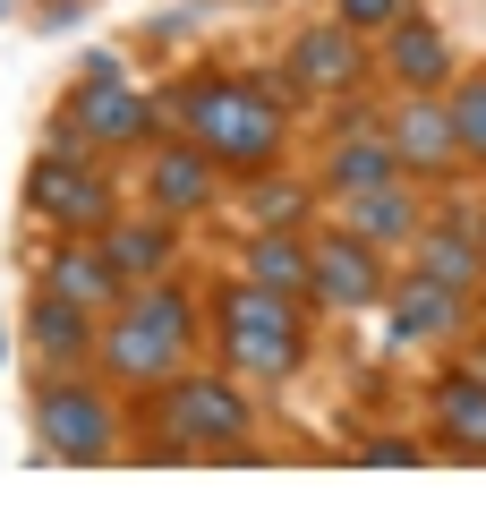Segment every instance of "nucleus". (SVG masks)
<instances>
[{
    "label": "nucleus",
    "instance_id": "f257e3e1",
    "mask_svg": "<svg viewBox=\"0 0 486 512\" xmlns=\"http://www.w3.org/2000/svg\"><path fill=\"white\" fill-rule=\"evenodd\" d=\"M188 120H197V154L231 171H265L273 146H282V111H273L265 86H214V94H188Z\"/></svg>",
    "mask_w": 486,
    "mask_h": 512
},
{
    "label": "nucleus",
    "instance_id": "f03ea898",
    "mask_svg": "<svg viewBox=\"0 0 486 512\" xmlns=\"http://www.w3.org/2000/svg\"><path fill=\"white\" fill-rule=\"evenodd\" d=\"M103 359L128 384H171L188 359V299L180 291H137V308L103 333Z\"/></svg>",
    "mask_w": 486,
    "mask_h": 512
},
{
    "label": "nucleus",
    "instance_id": "7ed1b4c3",
    "mask_svg": "<svg viewBox=\"0 0 486 512\" xmlns=\"http://www.w3.org/2000/svg\"><path fill=\"white\" fill-rule=\"evenodd\" d=\"M222 333H231V359L248 367V376H290L299 367V316H290L282 291H265V282H239V291H222Z\"/></svg>",
    "mask_w": 486,
    "mask_h": 512
},
{
    "label": "nucleus",
    "instance_id": "20e7f679",
    "mask_svg": "<svg viewBox=\"0 0 486 512\" xmlns=\"http://www.w3.org/2000/svg\"><path fill=\"white\" fill-rule=\"evenodd\" d=\"M162 427H171V444H162V453H197V444H239V427H248V402H239L231 384L188 376V384H171V393H162Z\"/></svg>",
    "mask_w": 486,
    "mask_h": 512
},
{
    "label": "nucleus",
    "instance_id": "39448f33",
    "mask_svg": "<svg viewBox=\"0 0 486 512\" xmlns=\"http://www.w3.org/2000/svg\"><path fill=\"white\" fill-rule=\"evenodd\" d=\"M35 427H43V444L69 453V461H103L111 453V402L103 393H77V384H52V393H43Z\"/></svg>",
    "mask_w": 486,
    "mask_h": 512
},
{
    "label": "nucleus",
    "instance_id": "423d86ee",
    "mask_svg": "<svg viewBox=\"0 0 486 512\" xmlns=\"http://www.w3.org/2000/svg\"><path fill=\"white\" fill-rule=\"evenodd\" d=\"M307 291L324 299V308H367V299H384V265L367 239H324V248H307Z\"/></svg>",
    "mask_w": 486,
    "mask_h": 512
},
{
    "label": "nucleus",
    "instance_id": "0eeeda50",
    "mask_svg": "<svg viewBox=\"0 0 486 512\" xmlns=\"http://www.w3.org/2000/svg\"><path fill=\"white\" fill-rule=\"evenodd\" d=\"M77 163H86V154H43V163H35V180H26L35 214H52V222H103L111 214V188L86 180Z\"/></svg>",
    "mask_w": 486,
    "mask_h": 512
},
{
    "label": "nucleus",
    "instance_id": "6e6552de",
    "mask_svg": "<svg viewBox=\"0 0 486 512\" xmlns=\"http://www.w3.org/2000/svg\"><path fill=\"white\" fill-rule=\"evenodd\" d=\"M393 163H410V171H444V163H461V137H452V111L444 103H401V120H393Z\"/></svg>",
    "mask_w": 486,
    "mask_h": 512
},
{
    "label": "nucleus",
    "instance_id": "1a4fd4ad",
    "mask_svg": "<svg viewBox=\"0 0 486 512\" xmlns=\"http://www.w3.org/2000/svg\"><path fill=\"white\" fill-rule=\"evenodd\" d=\"M69 120H77V137H94V146H128V137L145 128V94L120 86V77H94V86L77 94Z\"/></svg>",
    "mask_w": 486,
    "mask_h": 512
},
{
    "label": "nucleus",
    "instance_id": "9d476101",
    "mask_svg": "<svg viewBox=\"0 0 486 512\" xmlns=\"http://www.w3.org/2000/svg\"><path fill=\"white\" fill-rule=\"evenodd\" d=\"M290 77L316 94H342L350 77H359V43H350V26H307L299 52H290Z\"/></svg>",
    "mask_w": 486,
    "mask_h": 512
},
{
    "label": "nucleus",
    "instance_id": "9b49d317",
    "mask_svg": "<svg viewBox=\"0 0 486 512\" xmlns=\"http://www.w3.org/2000/svg\"><path fill=\"white\" fill-rule=\"evenodd\" d=\"M342 222H350V239H367V248H384V239H410V231H418V205L401 197L393 180H384V188H359Z\"/></svg>",
    "mask_w": 486,
    "mask_h": 512
},
{
    "label": "nucleus",
    "instance_id": "f8f14e48",
    "mask_svg": "<svg viewBox=\"0 0 486 512\" xmlns=\"http://www.w3.org/2000/svg\"><path fill=\"white\" fill-rule=\"evenodd\" d=\"M26 333H35V350H43V359H60V367H69V359H86V308H77V299H35V316H26Z\"/></svg>",
    "mask_w": 486,
    "mask_h": 512
},
{
    "label": "nucleus",
    "instance_id": "ddd939ff",
    "mask_svg": "<svg viewBox=\"0 0 486 512\" xmlns=\"http://www.w3.org/2000/svg\"><path fill=\"white\" fill-rule=\"evenodd\" d=\"M461 316V291H444V282H410L393 308V342H435V333Z\"/></svg>",
    "mask_w": 486,
    "mask_h": 512
},
{
    "label": "nucleus",
    "instance_id": "4468645a",
    "mask_svg": "<svg viewBox=\"0 0 486 512\" xmlns=\"http://www.w3.org/2000/svg\"><path fill=\"white\" fill-rule=\"evenodd\" d=\"M435 419L452 427V444H461V453H486V376H444Z\"/></svg>",
    "mask_w": 486,
    "mask_h": 512
},
{
    "label": "nucleus",
    "instance_id": "2eb2a0df",
    "mask_svg": "<svg viewBox=\"0 0 486 512\" xmlns=\"http://www.w3.org/2000/svg\"><path fill=\"white\" fill-rule=\"evenodd\" d=\"M205 197H214L205 154H162V163H154V205H162V214H197Z\"/></svg>",
    "mask_w": 486,
    "mask_h": 512
},
{
    "label": "nucleus",
    "instance_id": "dca6fc26",
    "mask_svg": "<svg viewBox=\"0 0 486 512\" xmlns=\"http://www.w3.org/2000/svg\"><path fill=\"white\" fill-rule=\"evenodd\" d=\"M324 180L342 188V197H359V188H384V180H393V146H376V137H359V146H342L333 163H324Z\"/></svg>",
    "mask_w": 486,
    "mask_h": 512
},
{
    "label": "nucleus",
    "instance_id": "f3484780",
    "mask_svg": "<svg viewBox=\"0 0 486 512\" xmlns=\"http://www.w3.org/2000/svg\"><path fill=\"white\" fill-rule=\"evenodd\" d=\"M393 77H401V86H435V77H444V35L410 18L393 35Z\"/></svg>",
    "mask_w": 486,
    "mask_h": 512
},
{
    "label": "nucleus",
    "instance_id": "a211bd4d",
    "mask_svg": "<svg viewBox=\"0 0 486 512\" xmlns=\"http://www.w3.org/2000/svg\"><path fill=\"white\" fill-rule=\"evenodd\" d=\"M111 282H120V274H111V256H86V248H77V256H60V265H52V291H60V299H77V308L111 299Z\"/></svg>",
    "mask_w": 486,
    "mask_h": 512
},
{
    "label": "nucleus",
    "instance_id": "6ab92c4d",
    "mask_svg": "<svg viewBox=\"0 0 486 512\" xmlns=\"http://www.w3.org/2000/svg\"><path fill=\"white\" fill-rule=\"evenodd\" d=\"M103 256H111V274H154L162 256H171V231H137V222H120V231L103 239Z\"/></svg>",
    "mask_w": 486,
    "mask_h": 512
},
{
    "label": "nucleus",
    "instance_id": "aec40b11",
    "mask_svg": "<svg viewBox=\"0 0 486 512\" xmlns=\"http://www.w3.org/2000/svg\"><path fill=\"white\" fill-rule=\"evenodd\" d=\"M256 282H265V291H307V248L282 239V231H265L256 239Z\"/></svg>",
    "mask_w": 486,
    "mask_h": 512
},
{
    "label": "nucleus",
    "instance_id": "412c9836",
    "mask_svg": "<svg viewBox=\"0 0 486 512\" xmlns=\"http://www.w3.org/2000/svg\"><path fill=\"white\" fill-rule=\"evenodd\" d=\"M469 265H478V248H469L461 231H435V239H427V282L461 291V282H469Z\"/></svg>",
    "mask_w": 486,
    "mask_h": 512
},
{
    "label": "nucleus",
    "instance_id": "4be33fe9",
    "mask_svg": "<svg viewBox=\"0 0 486 512\" xmlns=\"http://www.w3.org/2000/svg\"><path fill=\"white\" fill-rule=\"evenodd\" d=\"M444 111H452V137H461V154H486V77H478V86H461Z\"/></svg>",
    "mask_w": 486,
    "mask_h": 512
},
{
    "label": "nucleus",
    "instance_id": "5701e85b",
    "mask_svg": "<svg viewBox=\"0 0 486 512\" xmlns=\"http://www.w3.org/2000/svg\"><path fill=\"white\" fill-rule=\"evenodd\" d=\"M359 461H376V470H418L427 453H418L410 436H367V444H359Z\"/></svg>",
    "mask_w": 486,
    "mask_h": 512
},
{
    "label": "nucleus",
    "instance_id": "b1692460",
    "mask_svg": "<svg viewBox=\"0 0 486 512\" xmlns=\"http://www.w3.org/2000/svg\"><path fill=\"white\" fill-rule=\"evenodd\" d=\"M342 9V26H393L401 18V0H333Z\"/></svg>",
    "mask_w": 486,
    "mask_h": 512
},
{
    "label": "nucleus",
    "instance_id": "393cba45",
    "mask_svg": "<svg viewBox=\"0 0 486 512\" xmlns=\"http://www.w3.org/2000/svg\"><path fill=\"white\" fill-rule=\"evenodd\" d=\"M256 214H265V222H273V231H282V222H290V214H299V188H256Z\"/></svg>",
    "mask_w": 486,
    "mask_h": 512
},
{
    "label": "nucleus",
    "instance_id": "a878e982",
    "mask_svg": "<svg viewBox=\"0 0 486 512\" xmlns=\"http://www.w3.org/2000/svg\"><path fill=\"white\" fill-rule=\"evenodd\" d=\"M0 9H18V0H0Z\"/></svg>",
    "mask_w": 486,
    "mask_h": 512
}]
</instances>
